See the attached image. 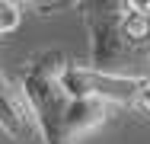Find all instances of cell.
I'll return each instance as SVG.
<instances>
[{"mask_svg": "<svg viewBox=\"0 0 150 144\" xmlns=\"http://www.w3.org/2000/svg\"><path fill=\"white\" fill-rule=\"evenodd\" d=\"M70 64L64 51H42L23 67V96L29 106L42 144H77L86 131L109 118V103L74 99L58 83V74Z\"/></svg>", "mask_w": 150, "mask_h": 144, "instance_id": "1", "label": "cell"}, {"mask_svg": "<svg viewBox=\"0 0 150 144\" xmlns=\"http://www.w3.org/2000/svg\"><path fill=\"white\" fill-rule=\"evenodd\" d=\"M128 0H80L77 10L90 29V67L115 77H144L134 74L137 64L147 61V48H134L121 35V13Z\"/></svg>", "mask_w": 150, "mask_h": 144, "instance_id": "2", "label": "cell"}, {"mask_svg": "<svg viewBox=\"0 0 150 144\" xmlns=\"http://www.w3.org/2000/svg\"><path fill=\"white\" fill-rule=\"evenodd\" d=\"M147 77H115V74H99L93 67L80 64H67L58 74V83L67 96L74 99H102V103H115V106H134L137 93Z\"/></svg>", "mask_w": 150, "mask_h": 144, "instance_id": "3", "label": "cell"}, {"mask_svg": "<svg viewBox=\"0 0 150 144\" xmlns=\"http://www.w3.org/2000/svg\"><path fill=\"white\" fill-rule=\"evenodd\" d=\"M0 128L13 138V141H32L38 135L35 118H32L23 90H16V83L0 71Z\"/></svg>", "mask_w": 150, "mask_h": 144, "instance_id": "4", "label": "cell"}, {"mask_svg": "<svg viewBox=\"0 0 150 144\" xmlns=\"http://www.w3.org/2000/svg\"><path fill=\"white\" fill-rule=\"evenodd\" d=\"M19 23H23V6L10 3V0H0V35L13 32Z\"/></svg>", "mask_w": 150, "mask_h": 144, "instance_id": "5", "label": "cell"}, {"mask_svg": "<svg viewBox=\"0 0 150 144\" xmlns=\"http://www.w3.org/2000/svg\"><path fill=\"white\" fill-rule=\"evenodd\" d=\"M137 109H144V112H150V77L144 80V86H141V93H137V103H134Z\"/></svg>", "mask_w": 150, "mask_h": 144, "instance_id": "6", "label": "cell"}, {"mask_svg": "<svg viewBox=\"0 0 150 144\" xmlns=\"http://www.w3.org/2000/svg\"><path fill=\"white\" fill-rule=\"evenodd\" d=\"M147 67H150V48H147Z\"/></svg>", "mask_w": 150, "mask_h": 144, "instance_id": "7", "label": "cell"}]
</instances>
